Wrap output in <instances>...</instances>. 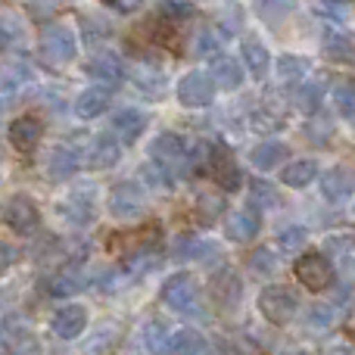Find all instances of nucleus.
Segmentation results:
<instances>
[{
    "instance_id": "15",
    "label": "nucleus",
    "mask_w": 355,
    "mask_h": 355,
    "mask_svg": "<svg viewBox=\"0 0 355 355\" xmlns=\"http://www.w3.org/2000/svg\"><path fill=\"white\" fill-rule=\"evenodd\" d=\"M240 62H243V69L252 78L262 81L271 69V53L259 37H243V44H240Z\"/></svg>"
},
{
    "instance_id": "12",
    "label": "nucleus",
    "mask_w": 355,
    "mask_h": 355,
    "mask_svg": "<svg viewBox=\"0 0 355 355\" xmlns=\"http://www.w3.org/2000/svg\"><path fill=\"white\" fill-rule=\"evenodd\" d=\"M147 125H150V116L135 110V106H125V110L112 112V135L122 144H135L137 137L147 131Z\"/></svg>"
},
{
    "instance_id": "21",
    "label": "nucleus",
    "mask_w": 355,
    "mask_h": 355,
    "mask_svg": "<svg viewBox=\"0 0 355 355\" xmlns=\"http://www.w3.org/2000/svg\"><path fill=\"white\" fill-rule=\"evenodd\" d=\"M168 352L172 355H212V346L193 327H181V331L172 334V343H168Z\"/></svg>"
},
{
    "instance_id": "38",
    "label": "nucleus",
    "mask_w": 355,
    "mask_h": 355,
    "mask_svg": "<svg viewBox=\"0 0 355 355\" xmlns=\"http://www.w3.org/2000/svg\"><path fill=\"white\" fill-rule=\"evenodd\" d=\"M12 355H41V343L28 327H12Z\"/></svg>"
},
{
    "instance_id": "37",
    "label": "nucleus",
    "mask_w": 355,
    "mask_h": 355,
    "mask_svg": "<svg viewBox=\"0 0 355 355\" xmlns=\"http://www.w3.org/2000/svg\"><path fill=\"white\" fill-rule=\"evenodd\" d=\"M306 240H309V231L302 225H290L277 234V246H281L284 252H300L302 246H306Z\"/></svg>"
},
{
    "instance_id": "2",
    "label": "nucleus",
    "mask_w": 355,
    "mask_h": 355,
    "mask_svg": "<svg viewBox=\"0 0 355 355\" xmlns=\"http://www.w3.org/2000/svg\"><path fill=\"white\" fill-rule=\"evenodd\" d=\"M209 296H212V306L221 315H231L240 309L243 302V281H240L237 268L231 265H221L212 277H209Z\"/></svg>"
},
{
    "instance_id": "43",
    "label": "nucleus",
    "mask_w": 355,
    "mask_h": 355,
    "mask_svg": "<svg viewBox=\"0 0 355 355\" xmlns=\"http://www.w3.org/2000/svg\"><path fill=\"white\" fill-rule=\"evenodd\" d=\"M162 16L166 19H175V22H184V19L193 16V6L190 3H175V0H168V3H162Z\"/></svg>"
},
{
    "instance_id": "45",
    "label": "nucleus",
    "mask_w": 355,
    "mask_h": 355,
    "mask_svg": "<svg viewBox=\"0 0 355 355\" xmlns=\"http://www.w3.org/2000/svg\"><path fill=\"white\" fill-rule=\"evenodd\" d=\"M218 355H250V349L243 346V340H234V337H218Z\"/></svg>"
},
{
    "instance_id": "17",
    "label": "nucleus",
    "mask_w": 355,
    "mask_h": 355,
    "mask_svg": "<svg viewBox=\"0 0 355 355\" xmlns=\"http://www.w3.org/2000/svg\"><path fill=\"white\" fill-rule=\"evenodd\" d=\"M110 87L106 85H94L87 87V91L78 94V100H75V116L85 119V122H91V119L103 116L106 110H110Z\"/></svg>"
},
{
    "instance_id": "26",
    "label": "nucleus",
    "mask_w": 355,
    "mask_h": 355,
    "mask_svg": "<svg viewBox=\"0 0 355 355\" xmlns=\"http://www.w3.org/2000/svg\"><path fill=\"white\" fill-rule=\"evenodd\" d=\"M318 178V162L315 159H296L281 172V181L287 187H309Z\"/></svg>"
},
{
    "instance_id": "32",
    "label": "nucleus",
    "mask_w": 355,
    "mask_h": 355,
    "mask_svg": "<svg viewBox=\"0 0 355 355\" xmlns=\"http://www.w3.org/2000/svg\"><path fill=\"white\" fill-rule=\"evenodd\" d=\"M141 178L153 190H162V193H168V190L175 187V178H172V172H168V166H162V162H144Z\"/></svg>"
},
{
    "instance_id": "20",
    "label": "nucleus",
    "mask_w": 355,
    "mask_h": 355,
    "mask_svg": "<svg viewBox=\"0 0 355 355\" xmlns=\"http://www.w3.org/2000/svg\"><path fill=\"white\" fill-rule=\"evenodd\" d=\"M187 150H190V144L181 131H162V135H156L153 144H150V156L162 159V162L181 159V156H187Z\"/></svg>"
},
{
    "instance_id": "14",
    "label": "nucleus",
    "mask_w": 355,
    "mask_h": 355,
    "mask_svg": "<svg viewBox=\"0 0 355 355\" xmlns=\"http://www.w3.org/2000/svg\"><path fill=\"white\" fill-rule=\"evenodd\" d=\"M85 72L91 75L97 85H106V87H116L119 81L125 78V66H122V60H119L116 53L91 56V60H87V66H85Z\"/></svg>"
},
{
    "instance_id": "39",
    "label": "nucleus",
    "mask_w": 355,
    "mask_h": 355,
    "mask_svg": "<svg viewBox=\"0 0 355 355\" xmlns=\"http://www.w3.org/2000/svg\"><path fill=\"white\" fill-rule=\"evenodd\" d=\"M81 290V281L72 275V271H66V275H56L53 281H50V296H56V300H62V296H72Z\"/></svg>"
},
{
    "instance_id": "28",
    "label": "nucleus",
    "mask_w": 355,
    "mask_h": 355,
    "mask_svg": "<svg viewBox=\"0 0 355 355\" xmlns=\"http://www.w3.org/2000/svg\"><path fill=\"white\" fill-rule=\"evenodd\" d=\"M309 60L306 56H296V53H287L277 60V75H281V81H287V85H293V81H302L309 75Z\"/></svg>"
},
{
    "instance_id": "47",
    "label": "nucleus",
    "mask_w": 355,
    "mask_h": 355,
    "mask_svg": "<svg viewBox=\"0 0 355 355\" xmlns=\"http://www.w3.org/2000/svg\"><path fill=\"white\" fill-rule=\"evenodd\" d=\"M240 25H243V10H240V6H231V10L225 12V19H221V31H225V35H234Z\"/></svg>"
},
{
    "instance_id": "8",
    "label": "nucleus",
    "mask_w": 355,
    "mask_h": 355,
    "mask_svg": "<svg viewBox=\"0 0 355 355\" xmlns=\"http://www.w3.org/2000/svg\"><path fill=\"white\" fill-rule=\"evenodd\" d=\"M41 53L50 62H72L78 53V41H75L72 28L66 25H50L41 35Z\"/></svg>"
},
{
    "instance_id": "1",
    "label": "nucleus",
    "mask_w": 355,
    "mask_h": 355,
    "mask_svg": "<svg viewBox=\"0 0 355 355\" xmlns=\"http://www.w3.org/2000/svg\"><path fill=\"white\" fill-rule=\"evenodd\" d=\"M296 309H300V300H296V293L290 287H284V284H271V287H265L262 293H259V315L275 327L290 324Z\"/></svg>"
},
{
    "instance_id": "41",
    "label": "nucleus",
    "mask_w": 355,
    "mask_h": 355,
    "mask_svg": "<svg viewBox=\"0 0 355 355\" xmlns=\"http://www.w3.org/2000/svg\"><path fill=\"white\" fill-rule=\"evenodd\" d=\"M315 12L324 16V19L340 22V19H346V3L343 0H315Z\"/></svg>"
},
{
    "instance_id": "7",
    "label": "nucleus",
    "mask_w": 355,
    "mask_h": 355,
    "mask_svg": "<svg viewBox=\"0 0 355 355\" xmlns=\"http://www.w3.org/2000/svg\"><path fill=\"white\" fill-rule=\"evenodd\" d=\"M209 172H212V181L221 193H237L243 187V172L227 156L225 147H209Z\"/></svg>"
},
{
    "instance_id": "42",
    "label": "nucleus",
    "mask_w": 355,
    "mask_h": 355,
    "mask_svg": "<svg viewBox=\"0 0 355 355\" xmlns=\"http://www.w3.org/2000/svg\"><path fill=\"white\" fill-rule=\"evenodd\" d=\"M218 47H221V35L218 31H200V37H196V53L200 56H212V53H218Z\"/></svg>"
},
{
    "instance_id": "13",
    "label": "nucleus",
    "mask_w": 355,
    "mask_h": 355,
    "mask_svg": "<svg viewBox=\"0 0 355 355\" xmlns=\"http://www.w3.org/2000/svg\"><path fill=\"white\" fill-rule=\"evenodd\" d=\"M50 327H53V334L60 340H78L81 334H85L87 327V309L85 306H62L60 312L53 315V321H50Z\"/></svg>"
},
{
    "instance_id": "29",
    "label": "nucleus",
    "mask_w": 355,
    "mask_h": 355,
    "mask_svg": "<svg viewBox=\"0 0 355 355\" xmlns=\"http://www.w3.org/2000/svg\"><path fill=\"white\" fill-rule=\"evenodd\" d=\"M277 268H281V262H277V252L271 246H259L250 252V271L256 277H271Z\"/></svg>"
},
{
    "instance_id": "34",
    "label": "nucleus",
    "mask_w": 355,
    "mask_h": 355,
    "mask_svg": "<svg viewBox=\"0 0 355 355\" xmlns=\"http://www.w3.org/2000/svg\"><path fill=\"white\" fill-rule=\"evenodd\" d=\"M324 53L331 56V60H349L355 53V44L349 35H343V31H327L324 35Z\"/></svg>"
},
{
    "instance_id": "36",
    "label": "nucleus",
    "mask_w": 355,
    "mask_h": 355,
    "mask_svg": "<svg viewBox=\"0 0 355 355\" xmlns=\"http://www.w3.org/2000/svg\"><path fill=\"white\" fill-rule=\"evenodd\" d=\"M250 202H256V206H277L281 202V196H277V190L271 187L268 181H262V178H252L250 181Z\"/></svg>"
},
{
    "instance_id": "9",
    "label": "nucleus",
    "mask_w": 355,
    "mask_h": 355,
    "mask_svg": "<svg viewBox=\"0 0 355 355\" xmlns=\"http://www.w3.org/2000/svg\"><path fill=\"white\" fill-rule=\"evenodd\" d=\"M3 221L6 227H12V234H31L41 225V212L28 196H12L3 206Z\"/></svg>"
},
{
    "instance_id": "10",
    "label": "nucleus",
    "mask_w": 355,
    "mask_h": 355,
    "mask_svg": "<svg viewBox=\"0 0 355 355\" xmlns=\"http://www.w3.org/2000/svg\"><path fill=\"white\" fill-rule=\"evenodd\" d=\"M119 159H122V147H119V137H112V135H97L85 153V166L91 172H106Z\"/></svg>"
},
{
    "instance_id": "18",
    "label": "nucleus",
    "mask_w": 355,
    "mask_h": 355,
    "mask_svg": "<svg viewBox=\"0 0 355 355\" xmlns=\"http://www.w3.org/2000/svg\"><path fill=\"white\" fill-rule=\"evenodd\" d=\"M209 75H212L215 87H221V91H237L246 78V69H243V62H237L234 56H215Z\"/></svg>"
},
{
    "instance_id": "33",
    "label": "nucleus",
    "mask_w": 355,
    "mask_h": 355,
    "mask_svg": "<svg viewBox=\"0 0 355 355\" xmlns=\"http://www.w3.org/2000/svg\"><path fill=\"white\" fill-rule=\"evenodd\" d=\"M135 85L141 87L144 94H150V97H156V94L166 87V75H162V69L156 66H137L135 72Z\"/></svg>"
},
{
    "instance_id": "48",
    "label": "nucleus",
    "mask_w": 355,
    "mask_h": 355,
    "mask_svg": "<svg viewBox=\"0 0 355 355\" xmlns=\"http://www.w3.org/2000/svg\"><path fill=\"white\" fill-rule=\"evenodd\" d=\"M106 6H112L116 12H135L141 6V0H103Z\"/></svg>"
},
{
    "instance_id": "30",
    "label": "nucleus",
    "mask_w": 355,
    "mask_h": 355,
    "mask_svg": "<svg viewBox=\"0 0 355 355\" xmlns=\"http://www.w3.org/2000/svg\"><path fill=\"white\" fill-rule=\"evenodd\" d=\"M144 343H147L150 355H166L168 343H172V331H168V324H162V321H150L147 331H144Z\"/></svg>"
},
{
    "instance_id": "4",
    "label": "nucleus",
    "mask_w": 355,
    "mask_h": 355,
    "mask_svg": "<svg viewBox=\"0 0 355 355\" xmlns=\"http://www.w3.org/2000/svg\"><path fill=\"white\" fill-rule=\"evenodd\" d=\"M110 206L112 218H137L147 209V196H144V187L137 181H119L110 187Z\"/></svg>"
},
{
    "instance_id": "44",
    "label": "nucleus",
    "mask_w": 355,
    "mask_h": 355,
    "mask_svg": "<svg viewBox=\"0 0 355 355\" xmlns=\"http://www.w3.org/2000/svg\"><path fill=\"white\" fill-rule=\"evenodd\" d=\"M306 321L309 324H315V327H327L334 321V306H312Z\"/></svg>"
},
{
    "instance_id": "25",
    "label": "nucleus",
    "mask_w": 355,
    "mask_h": 355,
    "mask_svg": "<svg viewBox=\"0 0 355 355\" xmlns=\"http://www.w3.org/2000/svg\"><path fill=\"white\" fill-rule=\"evenodd\" d=\"M227 202H225V193H202L200 200H196V221H200L202 227H212L218 225V218L225 215Z\"/></svg>"
},
{
    "instance_id": "19",
    "label": "nucleus",
    "mask_w": 355,
    "mask_h": 355,
    "mask_svg": "<svg viewBox=\"0 0 355 355\" xmlns=\"http://www.w3.org/2000/svg\"><path fill=\"white\" fill-rule=\"evenodd\" d=\"M259 231H262V218L250 209L243 212H234L231 218L225 221V237L234 240V243H246V240H256Z\"/></svg>"
},
{
    "instance_id": "24",
    "label": "nucleus",
    "mask_w": 355,
    "mask_h": 355,
    "mask_svg": "<svg viewBox=\"0 0 355 355\" xmlns=\"http://www.w3.org/2000/svg\"><path fill=\"white\" fill-rule=\"evenodd\" d=\"M62 215H66L72 225H78V227L91 225V221L97 218V212H94V196L87 193V190H75V193L62 202Z\"/></svg>"
},
{
    "instance_id": "49",
    "label": "nucleus",
    "mask_w": 355,
    "mask_h": 355,
    "mask_svg": "<svg viewBox=\"0 0 355 355\" xmlns=\"http://www.w3.org/2000/svg\"><path fill=\"white\" fill-rule=\"evenodd\" d=\"M12 262H16V250H10L6 243H0V275H3Z\"/></svg>"
},
{
    "instance_id": "6",
    "label": "nucleus",
    "mask_w": 355,
    "mask_h": 355,
    "mask_svg": "<svg viewBox=\"0 0 355 355\" xmlns=\"http://www.w3.org/2000/svg\"><path fill=\"white\" fill-rule=\"evenodd\" d=\"M159 296H162V302H166V306L178 309V312H187V309H193L196 300H200L196 277L190 275V271H175L172 277H166Z\"/></svg>"
},
{
    "instance_id": "23",
    "label": "nucleus",
    "mask_w": 355,
    "mask_h": 355,
    "mask_svg": "<svg viewBox=\"0 0 355 355\" xmlns=\"http://www.w3.org/2000/svg\"><path fill=\"white\" fill-rule=\"evenodd\" d=\"M81 168L78 162V153H75L72 147H56L53 153L47 156V175L50 181H69L75 172Z\"/></svg>"
},
{
    "instance_id": "5",
    "label": "nucleus",
    "mask_w": 355,
    "mask_h": 355,
    "mask_svg": "<svg viewBox=\"0 0 355 355\" xmlns=\"http://www.w3.org/2000/svg\"><path fill=\"white\" fill-rule=\"evenodd\" d=\"M215 91H218V87H215L212 75H206V72H187L175 87L178 103L187 106V110H202V106H209L215 100Z\"/></svg>"
},
{
    "instance_id": "40",
    "label": "nucleus",
    "mask_w": 355,
    "mask_h": 355,
    "mask_svg": "<svg viewBox=\"0 0 355 355\" xmlns=\"http://www.w3.org/2000/svg\"><path fill=\"white\" fill-rule=\"evenodd\" d=\"M327 252L337 256V262L355 259V237H327Z\"/></svg>"
},
{
    "instance_id": "27",
    "label": "nucleus",
    "mask_w": 355,
    "mask_h": 355,
    "mask_svg": "<svg viewBox=\"0 0 355 355\" xmlns=\"http://www.w3.org/2000/svg\"><path fill=\"white\" fill-rule=\"evenodd\" d=\"M324 100V81H306V85L296 91V106H300L306 116H315Z\"/></svg>"
},
{
    "instance_id": "46",
    "label": "nucleus",
    "mask_w": 355,
    "mask_h": 355,
    "mask_svg": "<svg viewBox=\"0 0 355 355\" xmlns=\"http://www.w3.org/2000/svg\"><path fill=\"white\" fill-rule=\"evenodd\" d=\"M259 10L265 16H284V12L293 10V0H259Z\"/></svg>"
},
{
    "instance_id": "16",
    "label": "nucleus",
    "mask_w": 355,
    "mask_h": 355,
    "mask_svg": "<svg viewBox=\"0 0 355 355\" xmlns=\"http://www.w3.org/2000/svg\"><path fill=\"white\" fill-rule=\"evenodd\" d=\"M41 135H44V125L35 116H19L10 125V144L19 153H31L37 147V141H41Z\"/></svg>"
},
{
    "instance_id": "50",
    "label": "nucleus",
    "mask_w": 355,
    "mask_h": 355,
    "mask_svg": "<svg viewBox=\"0 0 355 355\" xmlns=\"http://www.w3.org/2000/svg\"><path fill=\"white\" fill-rule=\"evenodd\" d=\"M0 355H6V340L0 337Z\"/></svg>"
},
{
    "instance_id": "35",
    "label": "nucleus",
    "mask_w": 355,
    "mask_h": 355,
    "mask_svg": "<svg viewBox=\"0 0 355 355\" xmlns=\"http://www.w3.org/2000/svg\"><path fill=\"white\" fill-rule=\"evenodd\" d=\"M250 128L256 131V135H275V131L284 128V116H277V112H271V110H256L250 116Z\"/></svg>"
},
{
    "instance_id": "51",
    "label": "nucleus",
    "mask_w": 355,
    "mask_h": 355,
    "mask_svg": "<svg viewBox=\"0 0 355 355\" xmlns=\"http://www.w3.org/2000/svg\"><path fill=\"white\" fill-rule=\"evenodd\" d=\"M293 355H306V352H293Z\"/></svg>"
},
{
    "instance_id": "3",
    "label": "nucleus",
    "mask_w": 355,
    "mask_h": 355,
    "mask_svg": "<svg viewBox=\"0 0 355 355\" xmlns=\"http://www.w3.org/2000/svg\"><path fill=\"white\" fill-rule=\"evenodd\" d=\"M293 271H296V281L306 290H312V293L327 290L334 284V277H337L334 275V262L327 256H321V252H306V256H300Z\"/></svg>"
},
{
    "instance_id": "31",
    "label": "nucleus",
    "mask_w": 355,
    "mask_h": 355,
    "mask_svg": "<svg viewBox=\"0 0 355 355\" xmlns=\"http://www.w3.org/2000/svg\"><path fill=\"white\" fill-rule=\"evenodd\" d=\"M334 106L343 119H355V78H343L334 85Z\"/></svg>"
},
{
    "instance_id": "11",
    "label": "nucleus",
    "mask_w": 355,
    "mask_h": 355,
    "mask_svg": "<svg viewBox=\"0 0 355 355\" xmlns=\"http://www.w3.org/2000/svg\"><path fill=\"white\" fill-rule=\"evenodd\" d=\"M321 193L327 202H346L355 193V172L346 166H334L321 175Z\"/></svg>"
},
{
    "instance_id": "22",
    "label": "nucleus",
    "mask_w": 355,
    "mask_h": 355,
    "mask_svg": "<svg viewBox=\"0 0 355 355\" xmlns=\"http://www.w3.org/2000/svg\"><path fill=\"white\" fill-rule=\"evenodd\" d=\"M284 159H287V147L281 141H262L250 150V166H256L259 172H271L284 166Z\"/></svg>"
}]
</instances>
